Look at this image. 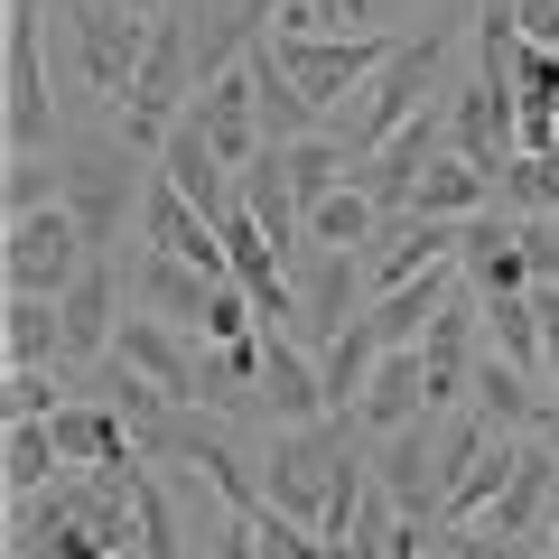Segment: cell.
<instances>
[{"label": "cell", "instance_id": "cell-1", "mask_svg": "<svg viewBox=\"0 0 559 559\" xmlns=\"http://www.w3.org/2000/svg\"><path fill=\"white\" fill-rule=\"evenodd\" d=\"M150 178H159V159L150 150H131L121 131H84L66 140V205H75L84 242H121L140 224V197H150Z\"/></svg>", "mask_w": 559, "mask_h": 559}, {"label": "cell", "instance_id": "cell-2", "mask_svg": "<svg viewBox=\"0 0 559 559\" xmlns=\"http://www.w3.org/2000/svg\"><path fill=\"white\" fill-rule=\"evenodd\" d=\"M439 66H448V28H439V20H429V28H401V47L382 57V75L364 84V94L345 103L326 131H336L355 159H373V150H382V140H392L411 112H429V84H439Z\"/></svg>", "mask_w": 559, "mask_h": 559}, {"label": "cell", "instance_id": "cell-3", "mask_svg": "<svg viewBox=\"0 0 559 559\" xmlns=\"http://www.w3.org/2000/svg\"><path fill=\"white\" fill-rule=\"evenodd\" d=\"M392 47H401L392 28H364V38H299V28H271V38H261V57H271L280 75H289L326 121H336L345 103L382 75V57H392Z\"/></svg>", "mask_w": 559, "mask_h": 559}, {"label": "cell", "instance_id": "cell-4", "mask_svg": "<svg viewBox=\"0 0 559 559\" xmlns=\"http://www.w3.org/2000/svg\"><path fill=\"white\" fill-rule=\"evenodd\" d=\"M84 261H94V242H84L75 205H38V215H10V242H0V280H10V289L66 299Z\"/></svg>", "mask_w": 559, "mask_h": 559}, {"label": "cell", "instance_id": "cell-5", "mask_svg": "<svg viewBox=\"0 0 559 559\" xmlns=\"http://www.w3.org/2000/svg\"><path fill=\"white\" fill-rule=\"evenodd\" d=\"M448 150H457V112H448V103H429V112H411L392 140H382L373 159H355V187L382 205V215H401V205L419 197V178H429Z\"/></svg>", "mask_w": 559, "mask_h": 559}, {"label": "cell", "instance_id": "cell-6", "mask_svg": "<svg viewBox=\"0 0 559 559\" xmlns=\"http://www.w3.org/2000/svg\"><path fill=\"white\" fill-rule=\"evenodd\" d=\"M373 308V280H364V252H326V242H308V261H299V326L289 336L299 345H336L345 326Z\"/></svg>", "mask_w": 559, "mask_h": 559}, {"label": "cell", "instance_id": "cell-7", "mask_svg": "<svg viewBox=\"0 0 559 559\" xmlns=\"http://www.w3.org/2000/svg\"><path fill=\"white\" fill-rule=\"evenodd\" d=\"M439 429H448V411H419V419H401L392 439H373V476H382V495H392L411 522H439V503H448Z\"/></svg>", "mask_w": 559, "mask_h": 559}, {"label": "cell", "instance_id": "cell-8", "mask_svg": "<svg viewBox=\"0 0 559 559\" xmlns=\"http://www.w3.org/2000/svg\"><path fill=\"white\" fill-rule=\"evenodd\" d=\"M150 10H131V0H94L75 20V57H84V84H94L103 103H121L131 94V75H140V57H150Z\"/></svg>", "mask_w": 559, "mask_h": 559}, {"label": "cell", "instance_id": "cell-9", "mask_svg": "<svg viewBox=\"0 0 559 559\" xmlns=\"http://www.w3.org/2000/svg\"><path fill=\"white\" fill-rule=\"evenodd\" d=\"M261 411H271V429L326 419V364H318V345H299L289 326H261Z\"/></svg>", "mask_w": 559, "mask_h": 559}, {"label": "cell", "instance_id": "cell-10", "mask_svg": "<svg viewBox=\"0 0 559 559\" xmlns=\"http://www.w3.org/2000/svg\"><path fill=\"white\" fill-rule=\"evenodd\" d=\"M66 373H84V364H103V355H112V336H121V318H131V299H121V271H112V261H84V271H75V289H66Z\"/></svg>", "mask_w": 559, "mask_h": 559}, {"label": "cell", "instance_id": "cell-11", "mask_svg": "<svg viewBox=\"0 0 559 559\" xmlns=\"http://www.w3.org/2000/svg\"><path fill=\"white\" fill-rule=\"evenodd\" d=\"M112 355L131 364V373H150V382H159L168 401H197V382H205V355H197V326H168V318H150V308H131V318H121Z\"/></svg>", "mask_w": 559, "mask_h": 559}, {"label": "cell", "instance_id": "cell-12", "mask_svg": "<svg viewBox=\"0 0 559 559\" xmlns=\"http://www.w3.org/2000/svg\"><path fill=\"white\" fill-rule=\"evenodd\" d=\"M187 112H197V131L215 140V159H224V168H252L261 150H271V131H261V84H252V57H242L234 75H215L197 103H187Z\"/></svg>", "mask_w": 559, "mask_h": 559}, {"label": "cell", "instance_id": "cell-13", "mask_svg": "<svg viewBox=\"0 0 559 559\" xmlns=\"http://www.w3.org/2000/svg\"><path fill=\"white\" fill-rule=\"evenodd\" d=\"M280 10H289V0H197V10H187V28H197V75H205V84L234 75V66L271 38Z\"/></svg>", "mask_w": 559, "mask_h": 559}, {"label": "cell", "instance_id": "cell-14", "mask_svg": "<svg viewBox=\"0 0 559 559\" xmlns=\"http://www.w3.org/2000/svg\"><path fill=\"white\" fill-rule=\"evenodd\" d=\"M457 271H466L476 299H522V289H532V242H522V215L503 224V205H495V215H476V224H466Z\"/></svg>", "mask_w": 559, "mask_h": 559}, {"label": "cell", "instance_id": "cell-15", "mask_svg": "<svg viewBox=\"0 0 559 559\" xmlns=\"http://www.w3.org/2000/svg\"><path fill=\"white\" fill-rule=\"evenodd\" d=\"M215 289L224 280H205L197 261H178V252H140V271H131V308H150V318H168V326H205Z\"/></svg>", "mask_w": 559, "mask_h": 559}, {"label": "cell", "instance_id": "cell-16", "mask_svg": "<svg viewBox=\"0 0 559 559\" xmlns=\"http://www.w3.org/2000/svg\"><path fill=\"white\" fill-rule=\"evenodd\" d=\"M429 411V364H419V345H392V355L373 364V382H364L355 419H364V439H392L401 419Z\"/></svg>", "mask_w": 559, "mask_h": 559}, {"label": "cell", "instance_id": "cell-17", "mask_svg": "<svg viewBox=\"0 0 559 559\" xmlns=\"http://www.w3.org/2000/svg\"><path fill=\"white\" fill-rule=\"evenodd\" d=\"M540 392H550V382L522 373L513 355H485V364H476V411L495 419L503 439H540V419L559 411V401H540Z\"/></svg>", "mask_w": 559, "mask_h": 559}, {"label": "cell", "instance_id": "cell-18", "mask_svg": "<svg viewBox=\"0 0 559 559\" xmlns=\"http://www.w3.org/2000/svg\"><path fill=\"white\" fill-rule=\"evenodd\" d=\"M159 168H168V178H178V197H197V205H205V215H215V224H224V215H234V205H242V197H234V168L215 159V140L197 131V112H187L178 131L159 140Z\"/></svg>", "mask_w": 559, "mask_h": 559}, {"label": "cell", "instance_id": "cell-19", "mask_svg": "<svg viewBox=\"0 0 559 559\" xmlns=\"http://www.w3.org/2000/svg\"><path fill=\"white\" fill-rule=\"evenodd\" d=\"M457 289H466V280L448 271V261H439V271H419V280H401V289H382V299H373L382 345H419V336H429V318H439Z\"/></svg>", "mask_w": 559, "mask_h": 559}, {"label": "cell", "instance_id": "cell-20", "mask_svg": "<svg viewBox=\"0 0 559 559\" xmlns=\"http://www.w3.org/2000/svg\"><path fill=\"white\" fill-rule=\"evenodd\" d=\"M0 355L10 364H66V308L38 299V289H10V308H0Z\"/></svg>", "mask_w": 559, "mask_h": 559}, {"label": "cell", "instance_id": "cell-21", "mask_svg": "<svg viewBox=\"0 0 559 559\" xmlns=\"http://www.w3.org/2000/svg\"><path fill=\"white\" fill-rule=\"evenodd\" d=\"M57 466H66L57 419H10V439H0V485H10V503H20V495H47Z\"/></svg>", "mask_w": 559, "mask_h": 559}, {"label": "cell", "instance_id": "cell-22", "mask_svg": "<svg viewBox=\"0 0 559 559\" xmlns=\"http://www.w3.org/2000/svg\"><path fill=\"white\" fill-rule=\"evenodd\" d=\"M382 355H392V345H382V326H373V308H364V318L355 326H345V336L336 345H326V411H355V401H364V382H373V364Z\"/></svg>", "mask_w": 559, "mask_h": 559}, {"label": "cell", "instance_id": "cell-23", "mask_svg": "<svg viewBox=\"0 0 559 559\" xmlns=\"http://www.w3.org/2000/svg\"><path fill=\"white\" fill-rule=\"evenodd\" d=\"M513 466H522V439H495L476 466H466L457 485H448V503H439V522H485L503 503V485H513Z\"/></svg>", "mask_w": 559, "mask_h": 559}, {"label": "cell", "instance_id": "cell-24", "mask_svg": "<svg viewBox=\"0 0 559 559\" xmlns=\"http://www.w3.org/2000/svg\"><path fill=\"white\" fill-rule=\"evenodd\" d=\"M373 234H382V205L364 197L355 178H345V187H336L326 205H308V242H326V252H364Z\"/></svg>", "mask_w": 559, "mask_h": 559}, {"label": "cell", "instance_id": "cell-25", "mask_svg": "<svg viewBox=\"0 0 559 559\" xmlns=\"http://www.w3.org/2000/svg\"><path fill=\"white\" fill-rule=\"evenodd\" d=\"M0 197H10V215L66 205V150H10L0 159Z\"/></svg>", "mask_w": 559, "mask_h": 559}, {"label": "cell", "instance_id": "cell-26", "mask_svg": "<svg viewBox=\"0 0 559 559\" xmlns=\"http://www.w3.org/2000/svg\"><path fill=\"white\" fill-rule=\"evenodd\" d=\"M495 205L503 215H559V150H522L495 178Z\"/></svg>", "mask_w": 559, "mask_h": 559}, {"label": "cell", "instance_id": "cell-27", "mask_svg": "<svg viewBox=\"0 0 559 559\" xmlns=\"http://www.w3.org/2000/svg\"><path fill=\"white\" fill-rule=\"evenodd\" d=\"M66 382H75L66 364H10V382H0V419H57L66 401H75Z\"/></svg>", "mask_w": 559, "mask_h": 559}, {"label": "cell", "instance_id": "cell-28", "mask_svg": "<svg viewBox=\"0 0 559 559\" xmlns=\"http://www.w3.org/2000/svg\"><path fill=\"white\" fill-rule=\"evenodd\" d=\"M485 326H495V345L522 364V373H540V299H532V289H522V299H485ZM540 382H550V373H540Z\"/></svg>", "mask_w": 559, "mask_h": 559}, {"label": "cell", "instance_id": "cell-29", "mask_svg": "<svg viewBox=\"0 0 559 559\" xmlns=\"http://www.w3.org/2000/svg\"><path fill=\"white\" fill-rule=\"evenodd\" d=\"M280 28H299V38H364L373 28V0H289Z\"/></svg>", "mask_w": 559, "mask_h": 559}, {"label": "cell", "instance_id": "cell-30", "mask_svg": "<svg viewBox=\"0 0 559 559\" xmlns=\"http://www.w3.org/2000/svg\"><path fill=\"white\" fill-rule=\"evenodd\" d=\"M197 336H205V345H261V308H252L242 280H224V289H215V308H205Z\"/></svg>", "mask_w": 559, "mask_h": 559}, {"label": "cell", "instance_id": "cell-31", "mask_svg": "<svg viewBox=\"0 0 559 559\" xmlns=\"http://www.w3.org/2000/svg\"><path fill=\"white\" fill-rule=\"evenodd\" d=\"M513 20H522V38L559 47V0H513Z\"/></svg>", "mask_w": 559, "mask_h": 559}, {"label": "cell", "instance_id": "cell-32", "mask_svg": "<svg viewBox=\"0 0 559 559\" xmlns=\"http://www.w3.org/2000/svg\"><path fill=\"white\" fill-rule=\"evenodd\" d=\"M215 559H271V550H261V532H252V522H224V532H215Z\"/></svg>", "mask_w": 559, "mask_h": 559}, {"label": "cell", "instance_id": "cell-33", "mask_svg": "<svg viewBox=\"0 0 559 559\" xmlns=\"http://www.w3.org/2000/svg\"><path fill=\"white\" fill-rule=\"evenodd\" d=\"M382 559H429V522H401V532H392V550H382Z\"/></svg>", "mask_w": 559, "mask_h": 559}, {"label": "cell", "instance_id": "cell-34", "mask_svg": "<svg viewBox=\"0 0 559 559\" xmlns=\"http://www.w3.org/2000/svg\"><path fill=\"white\" fill-rule=\"evenodd\" d=\"M57 10H66V20H84V10H94V0H57Z\"/></svg>", "mask_w": 559, "mask_h": 559}, {"label": "cell", "instance_id": "cell-35", "mask_svg": "<svg viewBox=\"0 0 559 559\" xmlns=\"http://www.w3.org/2000/svg\"><path fill=\"white\" fill-rule=\"evenodd\" d=\"M550 550H559V522H550Z\"/></svg>", "mask_w": 559, "mask_h": 559}]
</instances>
